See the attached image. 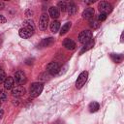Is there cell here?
Here are the masks:
<instances>
[{
	"label": "cell",
	"instance_id": "52a82bcc",
	"mask_svg": "<svg viewBox=\"0 0 124 124\" xmlns=\"http://www.w3.org/2000/svg\"><path fill=\"white\" fill-rule=\"evenodd\" d=\"M46 70L50 75H56L60 70V66L57 62H50L47 64Z\"/></svg>",
	"mask_w": 124,
	"mask_h": 124
},
{
	"label": "cell",
	"instance_id": "5bb4252c",
	"mask_svg": "<svg viewBox=\"0 0 124 124\" xmlns=\"http://www.w3.org/2000/svg\"><path fill=\"white\" fill-rule=\"evenodd\" d=\"M59 15H60V12H59V9L57 7H50L49 8V16L53 18H58L59 17Z\"/></svg>",
	"mask_w": 124,
	"mask_h": 124
},
{
	"label": "cell",
	"instance_id": "f1b7e54d",
	"mask_svg": "<svg viewBox=\"0 0 124 124\" xmlns=\"http://www.w3.org/2000/svg\"><path fill=\"white\" fill-rule=\"evenodd\" d=\"M4 8V3L3 2H0V10H2Z\"/></svg>",
	"mask_w": 124,
	"mask_h": 124
},
{
	"label": "cell",
	"instance_id": "ffe728a7",
	"mask_svg": "<svg viewBox=\"0 0 124 124\" xmlns=\"http://www.w3.org/2000/svg\"><path fill=\"white\" fill-rule=\"evenodd\" d=\"M70 28H71V22H66V23L62 26V28H61V30H60V35L66 34V33L70 30Z\"/></svg>",
	"mask_w": 124,
	"mask_h": 124
},
{
	"label": "cell",
	"instance_id": "277c9868",
	"mask_svg": "<svg viewBox=\"0 0 124 124\" xmlns=\"http://www.w3.org/2000/svg\"><path fill=\"white\" fill-rule=\"evenodd\" d=\"M98 8L101 13H104L106 15H108V13H110L112 11V6L107 1H101L98 5Z\"/></svg>",
	"mask_w": 124,
	"mask_h": 124
},
{
	"label": "cell",
	"instance_id": "7a4b0ae2",
	"mask_svg": "<svg viewBox=\"0 0 124 124\" xmlns=\"http://www.w3.org/2000/svg\"><path fill=\"white\" fill-rule=\"evenodd\" d=\"M92 40V32L90 30H83L78 35V42L81 44H86Z\"/></svg>",
	"mask_w": 124,
	"mask_h": 124
},
{
	"label": "cell",
	"instance_id": "5b68a950",
	"mask_svg": "<svg viewBox=\"0 0 124 124\" xmlns=\"http://www.w3.org/2000/svg\"><path fill=\"white\" fill-rule=\"evenodd\" d=\"M14 80L17 83V84H24L26 82V76L25 74L22 72V71H16V74H15V77H14Z\"/></svg>",
	"mask_w": 124,
	"mask_h": 124
},
{
	"label": "cell",
	"instance_id": "f546056e",
	"mask_svg": "<svg viewBox=\"0 0 124 124\" xmlns=\"http://www.w3.org/2000/svg\"><path fill=\"white\" fill-rule=\"evenodd\" d=\"M1 92H2V91H1V89H0V94H1Z\"/></svg>",
	"mask_w": 124,
	"mask_h": 124
},
{
	"label": "cell",
	"instance_id": "4316f807",
	"mask_svg": "<svg viewBox=\"0 0 124 124\" xmlns=\"http://www.w3.org/2000/svg\"><path fill=\"white\" fill-rule=\"evenodd\" d=\"M5 22H6V18L0 15V23H5Z\"/></svg>",
	"mask_w": 124,
	"mask_h": 124
},
{
	"label": "cell",
	"instance_id": "7c38bea8",
	"mask_svg": "<svg viewBox=\"0 0 124 124\" xmlns=\"http://www.w3.org/2000/svg\"><path fill=\"white\" fill-rule=\"evenodd\" d=\"M94 9L93 8H91V7H88V8H86L84 11H83V13H82V17L83 18H85V19H89V18H92L93 16H94Z\"/></svg>",
	"mask_w": 124,
	"mask_h": 124
},
{
	"label": "cell",
	"instance_id": "30bf717a",
	"mask_svg": "<svg viewBox=\"0 0 124 124\" xmlns=\"http://www.w3.org/2000/svg\"><path fill=\"white\" fill-rule=\"evenodd\" d=\"M63 46H64L65 48L69 49V50H73V49L76 48L77 45H76V43H75L72 39H66V40H64V42H63Z\"/></svg>",
	"mask_w": 124,
	"mask_h": 124
},
{
	"label": "cell",
	"instance_id": "8fae6325",
	"mask_svg": "<svg viewBox=\"0 0 124 124\" xmlns=\"http://www.w3.org/2000/svg\"><path fill=\"white\" fill-rule=\"evenodd\" d=\"M4 83V87L6 90H11L14 88V84H15V80H14V78L12 77H8L6 78L5 81L3 82Z\"/></svg>",
	"mask_w": 124,
	"mask_h": 124
},
{
	"label": "cell",
	"instance_id": "e0dca14e",
	"mask_svg": "<svg viewBox=\"0 0 124 124\" xmlns=\"http://www.w3.org/2000/svg\"><path fill=\"white\" fill-rule=\"evenodd\" d=\"M60 28V22L58 20H53L50 24V30L53 33H56Z\"/></svg>",
	"mask_w": 124,
	"mask_h": 124
},
{
	"label": "cell",
	"instance_id": "4fadbf2b",
	"mask_svg": "<svg viewBox=\"0 0 124 124\" xmlns=\"http://www.w3.org/2000/svg\"><path fill=\"white\" fill-rule=\"evenodd\" d=\"M53 42H54V39H53V38H51V37L46 38V39H44V40L40 43V46H42V47L49 46H51V45L53 44Z\"/></svg>",
	"mask_w": 124,
	"mask_h": 124
},
{
	"label": "cell",
	"instance_id": "ba28073f",
	"mask_svg": "<svg viewBox=\"0 0 124 124\" xmlns=\"http://www.w3.org/2000/svg\"><path fill=\"white\" fill-rule=\"evenodd\" d=\"M33 33H34L33 31L29 30V29H28V28H26V27H22V28H20V29H19V31H18L19 36H20L21 38H24V39L31 37V36L33 35Z\"/></svg>",
	"mask_w": 124,
	"mask_h": 124
},
{
	"label": "cell",
	"instance_id": "2e32d148",
	"mask_svg": "<svg viewBox=\"0 0 124 124\" xmlns=\"http://www.w3.org/2000/svg\"><path fill=\"white\" fill-rule=\"evenodd\" d=\"M93 46H94V41L93 40H91L90 42H88V43H86V44H84L83 45V46H82V48H81V50H80V54L81 53H83V52H85V51H87L88 49H90V48H92L93 47Z\"/></svg>",
	"mask_w": 124,
	"mask_h": 124
},
{
	"label": "cell",
	"instance_id": "9a60e30c",
	"mask_svg": "<svg viewBox=\"0 0 124 124\" xmlns=\"http://www.w3.org/2000/svg\"><path fill=\"white\" fill-rule=\"evenodd\" d=\"M67 11H68V14L70 16H73V15H75L77 13V6L73 2H71L67 6Z\"/></svg>",
	"mask_w": 124,
	"mask_h": 124
},
{
	"label": "cell",
	"instance_id": "603a6c76",
	"mask_svg": "<svg viewBox=\"0 0 124 124\" xmlns=\"http://www.w3.org/2000/svg\"><path fill=\"white\" fill-rule=\"evenodd\" d=\"M6 73L2 70V69H0V83H2V82H4L5 81V79H6Z\"/></svg>",
	"mask_w": 124,
	"mask_h": 124
},
{
	"label": "cell",
	"instance_id": "cb8c5ba5",
	"mask_svg": "<svg viewBox=\"0 0 124 124\" xmlns=\"http://www.w3.org/2000/svg\"><path fill=\"white\" fill-rule=\"evenodd\" d=\"M90 26L93 28V29H96V28H98L99 27V25H100V23H98V21L97 20H90Z\"/></svg>",
	"mask_w": 124,
	"mask_h": 124
},
{
	"label": "cell",
	"instance_id": "44dd1931",
	"mask_svg": "<svg viewBox=\"0 0 124 124\" xmlns=\"http://www.w3.org/2000/svg\"><path fill=\"white\" fill-rule=\"evenodd\" d=\"M110 57H111V59H112L114 62H116V63L121 62V61H122V59H123V55H122V54H115V53H111V54H110Z\"/></svg>",
	"mask_w": 124,
	"mask_h": 124
},
{
	"label": "cell",
	"instance_id": "83f0119b",
	"mask_svg": "<svg viewBox=\"0 0 124 124\" xmlns=\"http://www.w3.org/2000/svg\"><path fill=\"white\" fill-rule=\"evenodd\" d=\"M3 114H4V111H3L2 109H0V120H1L2 117H3Z\"/></svg>",
	"mask_w": 124,
	"mask_h": 124
},
{
	"label": "cell",
	"instance_id": "6da1fadb",
	"mask_svg": "<svg viewBox=\"0 0 124 124\" xmlns=\"http://www.w3.org/2000/svg\"><path fill=\"white\" fill-rule=\"evenodd\" d=\"M43 88H44V85L42 82H35L33 83L31 86H30V89H29V94L31 97L35 98V97H38L42 91H43Z\"/></svg>",
	"mask_w": 124,
	"mask_h": 124
},
{
	"label": "cell",
	"instance_id": "4dcf8cb0",
	"mask_svg": "<svg viewBox=\"0 0 124 124\" xmlns=\"http://www.w3.org/2000/svg\"><path fill=\"white\" fill-rule=\"evenodd\" d=\"M0 107H1V102H0Z\"/></svg>",
	"mask_w": 124,
	"mask_h": 124
},
{
	"label": "cell",
	"instance_id": "9c48e42d",
	"mask_svg": "<svg viewBox=\"0 0 124 124\" xmlns=\"http://www.w3.org/2000/svg\"><path fill=\"white\" fill-rule=\"evenodd\" d=\"M12 93L14 96H16V97H19V96H22L25 94V88L18 85V86H15L13 89H12Z\"/></svg>",
	"mask_w": 124,
	"mask_h": 124
},
{
	"label": "cell",
	"instance_id": "8992f818",
	"mask_svg": "<svg viewBox=\"0 0 124 124\" xmlns=\"http://www.w3.org/2000/svg\"><path fill=\"white\" fill-rule=\"evenodd\" d=\"M47 24H48V16L46 14H43L40 17L39 20V28L42 31H45L47 28Z\"/></svg>",
	"mask_w": 124,
	"mask_h": 124
},
{
	"label": "cell",
	"instance_id": "d6986e66",
	"mask_svg": "<svg viewBox=\"0 0 124 124\" xmlns=\"http://www.w3.org/2000/svg\"><path fill=\"white\" fill-rule=\"evenodd\" d=\"M100 108V105L97 102H91L89 104V111L90 112H96Z\"/></svg>",
	"mask_w": 124,
	"mask_h": 124
},
{
	"label": "cell",
	"instance_id": "ac0fdd59",
	"mask_svg": "<svg viewBox=\"0 0 124 124\" xmlns=\"http://www.w3.org/2000/svg\"><path fill=\"white\" fill-rule=\"evenodd\" d=\"M23 23H24L23 27H26V28H28L29 30H31V31L34 32V30H35V25H34L33 20H31V19H26Z\"/></svg>",
	"mask_w": 124,
	"mask_h": 124
},
{
	"label": "cell",
	"instance_id": "484cf974",
	"mask_svg": "<svg viewBox=\"0 0 124 124\" xmlns=\"http://www.w3.org/2000/svg\"><path fill=\"white\" fill-rule=\"evenodd\" d=\"M6 99H7V95L5 92L2 91L0 94V102H4V101H6Z\"/></svg>",
	"mask_w": 124,
	"mask_h": 124
},
{
	"label": "cell",
	"instance_id": "3957f363",
	"mask_svg": "<svg viewBox=\"0 0 124 124\" xmlns=\"http://www.w3.org/2000/svg\"><path fill=\"white\" fill-rule=\"evenodd\" d=\"M87 77H88V73L86 71H83V72H81L79 74V76H78V79L76 81V87L78 89L81 88L84 85V83L87 80Z\"/></svg>",
	"mask_w": 124,
	"mask_h": 124
},
{
	"label": "cell",
	"instance_id": "7402d4cb",
	"mask_svg": "<svg viewBox=\"0 0 124 124\" xmlns=\"http://www.w3.org/2000/svg\"><path fill=\"white\" fill-rule=\"evenodd\" d=\"M67 6H68V4H67L65 1H60V2L58 3V8H60V10H61L62 12H65V11L67 10Z\"/></svg>",
	"mask_w": 124,
	"mask_h": 124
},
{
	"label": "cell",
	"instance_id": "d4e9b609",
	"mask_svg": "<svg viewBox=\"0 0 124 124\" xmlns=\"http://www.w3.org/2000/svg\"><path fill=\"white\" fill-rule=\"evenodd\" d=\"M107 16H108V15H106V14H104V13H100V15L98 16V20H99V21H104V20H106Z\"/></svg>",
	"mask_w": 124,
	"mask_h": 124
}]
</instances>
